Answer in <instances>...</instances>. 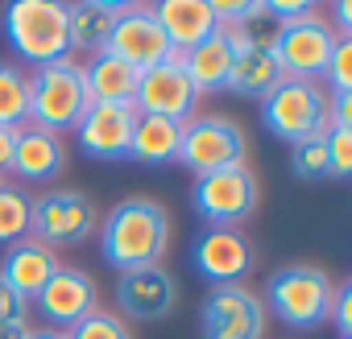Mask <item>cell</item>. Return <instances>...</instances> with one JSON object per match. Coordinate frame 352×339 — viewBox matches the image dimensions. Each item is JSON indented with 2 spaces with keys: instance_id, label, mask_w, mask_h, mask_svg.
<instances>
[{
  "instance_id": "obj_1",
  "label": "cell",
  "mask_w": 352,
  "mask_h": 339,
  "mask_svg": "<svg viewBox=\"0 0 352 339\" xmlns=\"http://www.w3.org/2000/svg\"><path fill=\"white\" fill-rule=\"evenodd\" d=\"M166 248H170V215L157 199H145V195L124 199L100 224V257L116 273L162 265Z\"/></svg>"
},
{
  "instance_id": "obj_2",
  "label": "cell",
  "mask_w": 352,
  "mask_h": 339,
  "mask_svg": "<svg viewBox=\"0 0 352 339\" xmlns=\"http://www.w3.org/2000/svg\"><path fill=\"white\" fill-rule=\"evenodd\" d=\"M5 42L34 71L71 58L67 5H58V0H13L5 9Z\"/></svg>"
},
{
  "instance_id": "obj_3",
  "label": "cell",
  "mask_w": 352,
  "mask_h": 339,
  "mask_svg": "<svg viewBox=\"0 0 352 339\" xmlns=\"http://www.w3.org/2000/svg\"><path fill=\"white\" fill-rule=\"evenodd\" d=\"M87 108H91V95L79 75V58H63V62L30 71V120L25 124L63 137V132H75Z\"/></svg>"
},
{
  "instance_id": "obj_4",
  "label": "cell",
  "mask_w": 352,
  "mask_h": 339,
  "mask_svg": "<svg viewBox=\"0 0 352 339\" xmlns=\"http://www.w3.org/2000/svg\"><path fill=\"white\" fill-rule=\"evenodd\" d=\"M327 91L319 83L307 79H282L265 100H261V124L270 137L278 141H311V137H327L331 120H327Z\"/></svg>"
},
{
  "instance_id": "obj_5",
  "label": "cell",
  "mask_w": 352,
  "mask_h": 339,
  "mask_svg": "<svg viewBox=\"0 0 352 339\" xmlns=\"http://www.w3.org/2000/svg\"><path fill=\"white\" fill-rule=\"evenodd\" d=\"M331 290L336 281L315 269V265H286L270 277L265 285V310H274L286 327L294 331H315L327 323V310H331Z\"/></svg>"
},
{
  "instance_id": "obj_6",
  "label": "cell",
  "mask_w": 352,
  "mask_h": 339,
  "mask_svg": "<svg viewBox=\"0 0 352 339\" xmlns=\"http://www.w3.org/2000/svg\"><path fill=\"white\" fill-rule=\"evenodd\" d=\"M249 157V141L245 128L232 116H216V112H195L183 124V141H179V165L187 174H216V170H232L245 165Z\"/></svg>"
},
{
  "instance_id": "obj_7",
  "label": "cell",
  "mask_w": 352,
  "mask_h": 339,
  "mask_svg": "<svg viewBox=\"0 0 352 339\" xmlns=\"http://www.w3.org/2000/svg\"><path fill=\"white\" fill-rule=\"evenodd\" d=\"M191 207L199 211L204 228H241L257 207V183L249 165L199 174L191 183Z\"/></svg>"
},
{
  "instance_id": "obj_8",
  "label": "cell",
  "mask_w": 352,
  "mask_h": 339,
  "mask_svg": "<svg viewBox=\"0 0 352 339\" xmlns=\"http://www.w3.org/2000/svg\"><path fill=\"white\" fill-rule=\"evenodd\" d=\"M91 232H96V207L83 191L58 187V191H46V195L34 199L30 240L46 244V248H58V244H79Z\"/></svg>"
},
{
  "instance_id": "obj_9",
  "label": "cell",
  "mask_w": 352,
  "mask_h": 339,
  "mask_svg": "<svg viewBox=\"0 0 352 339\" xmlns=\"http://www.w3.org/2000/svg\"><path fill=\"white\" fill-rule=\"evenodd\" d=\"M133 108H137V116H166V120H179V124H187L195 116L199 91H195V83H191L179 50H174L166 62L141 71Z\"/></svg>"
},
{
  "instance_id": "obj_10",
  "label": "cell",
  "mask_w": 352,
  "mask_h": 339,
  "mask_svg": "<svg viewBox=\"0 0 352 339\" xmlns=\"http://www.w3.org/2000/svg\"><path fill=\"white\" fill-rule=\"evenodd\" d=\"M340 34L331 30L327 17L311 13L302 21H290L282 25V38L274 46V58L282 67V79H307V83H319L323 79V67L336 50Z\"/></svg>"
},
{
  "instance_id": "obj_11",
  "label": "cell",
  "mask_w": 352,
  "mask_h": 339,
  "mask_svg": "<svg viewBox=\"0 0 352 339\" xmlns=\"http://www.w3.org/2000/svg\"><path fill=\"white\" fill-rule=\"evenodd\" d=\"M204 339H261L265 335V302L249 285H216L199 310Z\"/></svg>"
},
{
  "instance_id": "obj_12",
  "label": "cell",
  "mask_w": 352,
  "mask_h": 339,
  "mask_svg": "<svg viewBox=\"0 0 352 339\" xmlns=\"http://www.w3.org/2000/svg\"><path fill=\"white\" fill-rule=\"evenodd\" d=\"M104 50L116 54L120 62H129L137 75L149 71V67H157V62H166L174 54V46L166 42V34H162V25H157V17H153L149 5H124Z\"/></svg>"
},
{
  "instance_id": "obj_13",
  "label": "cell",
  "mask_w": 352,
  "mask_h": 339,
  "mask_svg": "<svg viewBox=\"0 0 352 339\" xmlns=\"http://www.w3.org/2000/svg\"><path fill=\"white\" fill-rule=\"evenodd\" d=\"M133 124H137L133 104H91L75 124V141L96 161H124L129 141H133Z\"/></svg>"
},
{
  "instance_id": "obj_14",
  "label": "cell",
  "mask_w": 352,
  "mask_h": 339,
  "mask_svg": "<svg viewBox=\"0 0 352 339\" xmlns=\"http://www.w3.org/2000/svg\"><path fill=\"white\" fill-rule=\"evenodd\" d=\"M191 265L212 285H236L253 269V244L241 228H204L191 244Z\"/></svg>"
},
{
  "instance_id": "obj_15",
  "label": "cell",
  "mask_w": 352,
  "mask_h": 339,
  "mask_svg": "<svg viewBox=\"0 0 352 339\" xmlns=\"http://www.w3.org/2000/svg\"><path fill=\"white\" fill-rule=\"evenodd\" d=\"M34 306L50 318L54 331H71L79 318H87L91 310H100V290H96V281H91L87 273H79V269H58V273L42 285V294L34 298Z\"/></svg>"
},
{
  "instance_id": "obj_16",
  "label": "cell",
  "mask_w": 352,
  "mask_h": 339,
  "mask_svg": "<svg viewBox=\"0 0 352 339\" xmlns=\"http://www.w3.org/2000/svg\"><path fill=\"white\" fill-rule=\"evenodd\" d=\"M174 298H179V285H174V277H170L162 265L129 269V273H120V281H116V306H120V314L141 318V323L166 318V314L174 310Z\"/></svg>"
},
{
  "instance_id": "obj_17",
  "label": "cell",
  "mask_w": 352,
  "mask_h": 339,
  "mask_svg": "<svg viewBox=\"0 0 352 339\" xmlns=\"http://www.w3.org/2000/svg\"><path fill=\"white\" fill-rule=\"evenodd\" d=\"M149 9H153V17L162 25L166 42L179 50V54L195 50L199 42H208L220 30L208 0H162V5H149Z\"/></svg>"
},
{
  "instance_id": "obj_18",
  "label": "cell",
  "mask_w": 352,
  "mask_h": 339,
  "mask_svg": "<svg viewBox=\"0 0 352 339\" xmlns=\"http://www.w3.org/2000/svg\"><path fill=\"white\" fill-rule=\"evenodd\" d=\"M63 265L54 261V248L38 244V240H21L5 253V261H0V281H9L25 302H34L42 294V285L58 273Z\"/></svg>"
},
{
  "instance_id": "obj_19",
  "label": "cell",
  "mask_w": 352,
  "mask_h": 339,
  "mask_svg": "<svg viewBox=\"0 0 352 339\" xmlns=\"http://www.w3.org/2000/svg\"><path fill=\"white\" fill-rule=\"evenodd\" d=\"M232 62H236V42L228 30H216L208 42H199L195 50L183 54V67L195 83L199 95H216V91H228V75H232Z\"/></svg>"
},
{
  "instance_id": "obj_20",
  "label": "cell",
  "mask_w": 352,
  "mask_h": 339,
  "mask_svg": "<svg viewBox=\"0 0 352 339\" xmlns=\"http://www.w3.org/2000/svg\"><path fill=\"white\" fill-rule=\"evenodd\" d=\"M67 153H63V137L46 132V128H34V124H21L17 128V145H13V170L9 174H21L25 183H46L63 170Z\"/></svg>"
},
{
  "instance_id": "obj_21",
  "label": "cell",
  "mask_w": 352,
  "mask_h": 339,
  "mask_svg": "<svg viewBox=\"0 0 352 339\" xmlns=\"http://www.w3.org/2000/svg\"><path fill=\"white\" fill-rule=\"evenodd\" d=\"M79 75H83V87L91 95V104H133L137 95V71L129 62H120L116 54L108 50H96L79 62Z\"/></svg>"
},
{
  "instance_id": "obj_22",
  "label": "cell",
  "mask_w": 352,
  "mask_h": 339,
  "mask_svg": "<svg viewBox=\"0 0 352 339\" xmlns=\"http://www.w3.org/2000/svg\"><path fill=\"white\" fill-rule=\"evenodd\" d=\"M124 5L116 0H83V5H67V30H71V54H96L108 46L112 25Z\"/></svg>"
},
{
  "instance_id": "obj_23",
  "label": "cell",
  "mask_w": 352,
  "mask_h": 339,
  "mask_svg": "<svg viewBox=\"0 0 352 339\" xmlns=\"http://www.w3.org/2000/svg\"><path fill=\"white\" fill-rule=\"evenodd\" d=\"M179 141H183V124L179 120L137 116L133 141H129V157L141 161V165H170V161H179Z\"/></svg>"
},
{
  "instance_id": "obj_24",
  "label": "cell",
  "mask_w": 352,
  "mask_h": 339,
  "mask_svg": "<svg viewBox=\"0 0 352 339\" xmlns=\"http://www.w3.org/2000/svg\"><path fill=\"white\" fill-rule=\"evenodd\" d=\"M278 83H282V67H278L274 50H249V46H236V62H232V75H228V91H232V95L265 100Z\"/></svg>"
},
{
  "instance_id": "obj_25",
  "label": "cell",
  "mask_w": 352,
  "mask_h": 339,
  "mask_svg": "<svg viewBox=\"0 0 352 339\" xmlns=\"http://www.w3.org/2000/svg\"><path fill=\"white\" fill-rule=\"evenodd\" d=\"M30 120V71L0 62V128H21Z\"/></svg>"
},
{
  "instance_id": "obj_26",
  "label": "cell",
  "mask_w": 352,
  "mask_h": 339,
  "mask_svg": "<svg viewBox=\"0 0 352 339\" xmlns=\"http://www.w3.org/2000/svg\"><path fill=\"white\" fill-rule=\"evenodd\" d=\"M236 46H249V50H274L278 38H282V21L265 9V0H253L245 9V17L228 30Z\"/></svg>"
},
{
  "instance_id": "obj_27",
  "label": "cell",
  "mask_w": 352,
  "mask_h": 339,
  "mask_svg": "<svg viewBox=\"0 0 352 339\" xmlns=\"http://www.w3.org/2000/svg\"><path fill=\"white\" fill-rule=\"evenodd\" d=\"M30 211H34V199L21 187L0 183V244L5 248L30 240Z\"/></svg>"
},
{
  "instance_id": "obj_28",
  "label": "cell",
  "mask_w": 352,
  "mask_h": 339,
  "mask_svg": "<svg viewBox=\"0 0 352 339\" xmlns=\"http://www.w3.org/2000/svg\"><path fill=\"white\" fill-rule=\"evenodd\" d=\"M290 165H294V174H298V178H331L327 141H323V137H311V141L290 145Z\"/></svg>"
},
{
  "instance_id": "obj_29",
  "label": "cell",
  "mask_w": 352,
  "mask_h": 339,
  "mask_svg": "<svg viewBox=\"0 0 352 339\" xmlns=\"http://www.w3.org/2000/svg\"><path fill=\"white\" fill-rule=\"evenodd\" d=\"M67 339H133V335L116 310H91L87 318H79L67 331Z\"/></svg>"
},
{
  "instance_id": "obj_30",
  "label": "cell",
  "mask_w": 352,
  "mask_h": 339,
  "mask_svg": "<svg viewBox=\"0 0 352 339\" xmlns=\"http://www.w3.org/2000/svg\"><path fill=\"white\" fill-rule=\"evenodd\" d=\"M323 79H327V95H352V38H340L327 67H323Z\"/></svg>"
},
{
  "instance_id": "obj_31",
  "label": "cell",
  "mask_w": 352,
  "mask_h": 339,
  "mask_svg": "<svg viewBox=\"0 0 352 339\" xmlns=\"http://www.w3.org/2000/svg\"><path fill=\"white\" fill-rule=\"evenodd\" d=\"M327 161H331V178L352 174V128H327Z\"/></svg>"
},
{
  "instance_id": "obj_32",
  "label": "cell",
  "mask_w": 352,
  "mask_h": 339,
  "mask_svg": "<svg viewBox=\"0 0 352 339\" xmlns=\"http://www.w3.org/2000/svg\"><path fill=\"white\" fill-rule=\"evenodd\" d=\"M327 318L336 323L340 339H352V281H336V290H331V310H327Z\"/></svg>"
},
{
  "instance_id": "obj_33",
  "label": "cell",
  "mask_w": 352,
  "mask_h": 339,
  "mask_svg": "<svg viewBox=\"0 0 352 339\" xmlns=\"http://www.w3.org/2000/svg\"><path fill=\"white\" fill-rule=\"evenodd\" d=\"M25 298L9 285V281H0V327H9V323H25Z\"/></svg>"
},
{
  "instance_id": "obj_34",
  "label": "cell",
  "mask_w": 352,
  "mask_h": 339,
  "mask_svg": "<svg viewBox=\"0 0 352 339\" xmlns=\"http://www.w3.org/2000/svg\"><path fill=\"white\" fill-rule=\"evenodd\" d=\"M13 145H17V128H0V174L13 170Z\"/></svg>"
},
{
  "instance_id": "obj_35",
  "label": "cell",
  "mask_w": 352,
  "mask_h": 339,
  "mask_svg": "<svg viewBox=\"0 0 352 339\" xmlns=\"http://www.w3.org/2000/svg\"><path fill=\"white\" fill-rule=\"evenodd\" d=\"M331 9H336V25H331V30H336L340 38H352V0H336Z\"/></svg>"
},
{
  "instance_id": "obj_36",
  "label": "cell",
  "mask_w": 352,
  "mask_h": 339,
  "mask_svg": "<svg viewBox=\"0 0 352 339\" xmlns=\"http://www.w3.org/2000/svg\"><path fill=\"white\" fill-rule=\"evenodd\" d=\"M0 339H30V323H9V327H0Z\"/></svg>"
},
{
  "instance_id": "obj_37",
  "label": "cell",
  "mask_w": 352,
  "mask_h": 339,
  "mask_svg": "<svg viewBox=\"0 0 352 339\" xmlns=\"http://www.w3.org/2000/svg\"><path fill=\"white\" fill-rule=\"evenodd\" d=\"M30 339H67V331H54V327H42V331H30Z\"/></svg>"
}]
</instances>
